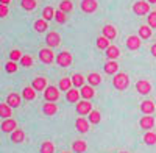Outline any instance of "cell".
<instances>
[{"mask_svg":"<svg viewBox=\"0 0 156 153\" xmlns=\"http://www.w3.org/2000/svg\"><path fill=\"white\" fill-rule=\"evenodd\" d=\"M89 123H92V125H97L100 120H101V116H100V112L98 111H95V109H92L89 112Z\"/></svg>","mask_w":156,"mask_h":153,"instance_id":"cell-33","label":"cell"},{"mask_svg":"<svg viewBox=\"0 0 156 153\" xmlns=\"http://www.w3.org/2000/svg\"><path fill=\"white\" fill-rule=\"evenodd\" d=\"M139 125H140V128H144V130L150 131L153 126H154V117H153V116H144V117L140 119Z\"/></svg>","mask_w":156,"mask_h":153,"instance_id":"cell-13","label":"cell"},{"mask_svg":"<svg viewBox=\"0 0 156 153\" xmlns=\"http://www.w3.org/2000/svg\"><path fill=\"white\" fill-rule=\"evenodd\" d=\"M8 12H9V8L8 5H3V3H0V17H6L8 16Z\"/></svg>","mask_w":156,"mask_h":153,"instance_id":"cell-44","label":"cell"},{"mask_svg":"<svg viewBox=\"0 0 156 153\" xmlns=\"http://www.w3.org/2000/svg\"><path fill=\"white\" fill-rule=\"evenodd\" d=\"M6 103H8L11 108H19V106H20V95L16 94V92H11V94L6 97Z\"/></svg>","mask_w":156,"mask_h":153,"instance_id":"cell-17","label":"cell"},{"mask_svg":"<svg viewBox=\"0 0 156 153\" xmlns=\"http://www.w3.org/2000/svg\"><path fill=\"white\" fill-rule=\"evenodd\" d=\"M66 98H67V101H70V103H78V101H80V92H78V89L76 87L69 89V91L66 92Z\"/></svg>","mask_w":156,"mask_h":153,"instance_id":"cell-18","label":"cell"},{"mask_svg":"<svg viewBox=\"0 0 156 153\" xmlns=\"http://www.w3.org/2000/svg\"><path fill=\"white\" fill-rule=\"evenodd\" d=\"M112 84L115 89H119V91H125V89L129 86V78L128 75L123 73V72H117L112 78Z\"/></svg>","mask_w":156,"mask_h":153,"instance_id":"cell-1","label":"cell"},{"mask_svg":"<svg viewBox=\"0 0 156 153\" xmlns=\"http://www.w3.org/2000/svg\"><path fill=\"white\" fill-rule=\"evenodd\" d=\"M59 91H69V89H72V80L70 78H61V81H59Z\"/></svg>","mask_w":156,"mask_h":153,"instance_id":"cell-36","label":"cell"},{"mask_svg":"<svg viewBox=\"0 0 156 153\" xmlns=\"http://www.w3.org/2000/svg\"><path fill=\"white\" fill-rule=\"evenodd\" d=\"M62 153H70V151H62Z\"/></svg>","mask_w":156,"mask_h":153,"instance_id":"cell-48","label":"cell"},{"mask_svg":"<svg viewBox=\"0 0 156 153\" xmlns=\"http://www.w3.org/2000/svg\"><path fill=\"white\" fill-rule=\"evenodd\" d=\"M55 151V145L51 141H44L41 145V153H53Z\"/></svg>","mask_w":156,"mask_h":153,"instance_id":"cell-34","label":"cell"},{"mask_svg":"<svg viewBox=\"0 0 156 153\" xmlns=\"http://www.w3.org/2000/svg\"><path fill=\"white\" fill-rule=\"evenodd\" d=\"M20 64H22L23 67H31V66H33V58H31L30 55H23V56L20 58Z\"/></svg>","mask_w":156,"mask_h":153,"instance_id":"cell-41","label":"cell"},{"mask_svg":"<svg viewBox=\"0 0 156 153\" xmlns=\"http://www.w3.org/2000/svg\"><path fill=\"white\" fill-rule=\"evenodd\" d=\"M20 6H22L25 11H33V9L37 6V3H36V0H22Z\"/></svg>","mask_w":156,"mask_h":153,"instance_id":"cell-32","label":"cell"},{"mask_svg":"<svg viewBox=\"0 0 156 153\" xmlns=\"http://www.w3.org/2000/svg\"><path fill=\"white\" fill-rule=\"evenodd\" d=\"M150 50H151V53H153V56H154V58H156V44H153V45H151V48H150Z\"/></svg>","mask_w":156,"mask_h":153,"instance_id":"cell-45","label":"cell"},{"mask_svg":"<svg viewBox=\"0 0 156 153\" xmlns=\"http://www.w3.org/2000/svg\"><path fill=\"white\" fill-rule=\"evenodd\" d=\"M11 2V0H0V3H3V5H8Z\"/></svg>","mask_w":156,"mask_h":153,"instance_id":"cell-46","label":"cell"},{"mask_svg":"<svg viewBox=\"0 0 156 153\" xmlns=\"http://www.w3.org/2000/svg\"><path fill=\"white\" fill-rule=\"evenodd\" d=\"M117 70H119V64H117L115 59H109L106 64H105V72L108 75H115Z\"/></svg>","mask_w":156,"mask_h":153,"instance_id":"cell-19","label":"cell"},{"mask_svg":"<svg viewBox=\"0 0 156 153\" xmlns=\"http://www.w3.org/2000/svg\"><path fill=\"white\" fill-rule=\"evenodd\" d=\"M42 111L45 116H55V114L58 112V106L55 101H47V103H44L42 106Z\"/></svg>","mask_w":156,"mask_h":153,"instance_id":"cell-14","label":"cell"},{"mask_svg":"<svg viewBox=\"0 0 156 153\" xmlns=\"http://www.w3.org/2000/svg\"><path fill=\"white\" fill-rule=\"evenodd\" d=\"M31 87L34 89V91H45L47 80L44 78V76H36V78L33 80V83H31Z\"/></svg>","mask_w":156,"mask_h":153,"instance_id":"cell-12","label":"cell"},{"mask_svg":"<svg viewBox=\"0 0 156 153\" xmlns=\"http://www.w3.org/2000/svg\"><path fill=\"white\" fill-rule=\"evenodd\" d=\"M0 117H3V119L11 117V106L8 103H0Z\"/></svg>","mask_w":156,"mask_h":153,"instance_id":"cell-28","label":"cell"},{"mask_svg":"<svg viewBox=\"0 0 156 153\" xmlns=\"http://www.w3.org/2000/svg\"><path fill=\"white\" fill-rule=\"evenodd\" d=\"M142 41H140V37L139 36H128V39H126V47L129 50H137L140 47Z\"/></svg>","mask_w":156,"mask_h":153,"instance_id":"cell-15","label":"cell"},{"mask_svg":"<svg viewBox=\"0 0 156 153\" xmlns=\"http://www.w3.org/2000/svg\"><path fill=\"white\" fill-rule=\"evenodd\" d=\"M42 19L44 20H51V19H55V9H53V6H45L44 9H42Z\"/></svg>","mask_w":156,"mask_h":153,"instance_id":"cell-27","label":"cell"},{"mask_svg":"<svg viewBox=\"0 0 156 153\" xmlns=\"http://www.w3.org/2000/svg\"><path fill=\"white\" fill-rule=\"evenodd\" d=\"M156 109V105H154V101L151 100H145V101H142L140 103V111L145 114V116H150V114H153Z\"/></svg>","mask_w":156,"mask_h":153,"instance_id":"cell-11","label":"cell"},{"mask_svg":"<svg viewBox=\"0 0 156 153\" xmlns=\"http://www.w3.org/2000/svg\"><path fill=\"white\" fill-rule=\"evenodd\" d=\"M55 20H56L58 23H64V22L67 20L66 12H62L61 9H56V11H55Z\"/></svg>","mask_w":156,"mask_h":153,"instance_id":"cell-40","label":"cell"},{"mask_svg":"<svg viewBox=\"0 0 156 153\" xmlns=\"http://www.w3.org/2000/svg\"><path fill=\"white\" fill-rule=\"evenodd\" d=\"M109 45H111L109 44V39H108V37H105V36H100L98 39H97V47L100 50H106Z\"/></svg>","mask_w":156,"mask_h":153,"instance_id":"cell-38","label":"cell"},{"mask_svg":"<svg viewBox=\"0 0 156 153\" xmlns=\"http://www.w3.org/2000/svg\"><path fill=\"white\" fill-rule=\"evenodd\" d=\"M75 126H76V130L80 133H87V130H89V120H86L84 117H80V119H76Z\"/></svg>","mask_w":156,"mask_h":153,"instance_id":"cell-20","label":"cell"},{"mask_svg":"<svg viewBox=\"0 0 156 153\" xmlns=\"http://www.w3.org/2000/svg\"><path fill=\"white\" fill-rule=\"evenodd\" d=\"M59 9L67 14V12H70V11L73 9V3L70 2V0H62V2L59 3Z\"/></svg>","mask_w":156,"mask_h":153,"instance_id":"cell-35","label":"cell"},{"mask_svg":"<svg viewBox=\"0 0 156 153\" xmlns=\"http://www.w3.org/2000/svg\"><path fill=\"white\" fill-rule=\"evenodd\" d=\"M23 55H22V52L20 50H11V53H9V61H20V58H22Z\"/></svg>","mask_w":156,"mask_h":153,"instance_id":"cell-43","label":"cell"},{"mask_svg":"<svg viewBox=\"0 0 156 153\" xmlns=\"http://www.w3.org/2000/svg\"><path fill=\"white\" fill-rule=\"evenodd\" d=\"M119 55H120L119 47H115V45H109V47L106 48V56H108L109 59H117V58H119Z\"/></svg>","mask_w":156,"mask_h":153,"instance_id":"cell-24","label":"cell"},{"mask_svg":"<svg viewBox=\"0 0 156 153\" xmlns=\"http://www.w3.org/2000/svg\"><path fill=\"white\" fill-rule=\"evenodd\" d=\"M144 142H145L147 145H154V144H156V134H154L153 131H147V133L144 134Z\"/></svg>","mask_w":156,"mask_h":153,"instance_id":"cell-37","label":"cell"},{"mask_svg":"<svg viewBox=\"0 0 156 153\" xmlns=\"http://www.w3.org/2000/svg\"><path fill=\"white\" fill-rule=\"evenodd\" d=\"M154 105H156V100H154Z\"/></svg>","mask_w":156,"mask_h":153,"instance_id":"cell-50","label":"cell"},{"mask_svg":"<svg viewBox=\"0 0 156 153\" xmlns=\"http://www.w3.org/2000/svg\"><path fill=\"white\" fill-rule=\"evenodd\" d=\"M133 12L137 16H145L150 12V3L147 2V0H139V2H136L133 5Z\"/></svg>","mask_w":156,"mask_h":153,"instance_id":"cell-2","label":"cell"},{"mask_svg":"<svg viewBox=\"0 0 156 153\" xmlns=\"http://www.w3.org/2000/svg\"><path fill=\"white\" fill-rule=\"evenodd\" d=\"M136 91H137L139 94H142V95H147V94L151 91L150 81H147V80H139V81L136 83Z\"/></svg>","mask_w":156,"mask_h":153,"instance_id":"cell-10","label":"cell"},{"mask_svg":"<svg viewBox=\"0 0 156 153\" xmlns=\"http://www.w3.org/2000/svg\"><path fill=\"white\" fill-rule=\"evenodd\" d=\"M147 22H148V27H150V28H156V11L148 12Z\"/></svg>","mask_w":156,"mask_h":153,"instance_id":"cell-42","label":"cell"},{"mask_svg":"<svg viewBox=\"0 0 156 153\" xmlns=\"http://www.w3.org/2000/svg\"><path fill=\"white\" fill-rule=\"evenodd\" d=\"M80 95H81L84 100H90V98L95 95V91H94V87L90 86V84H87V86L84 84V86L80 89Z\"/></svg>","mask_w":156,"mask_h":153,"instance_id":"cell-16","label":"cell"},{"mask_svg":"<svg viewBox=\"0 0 156 153\" xmlns=\"http://www.w3.org/2000/svg\"><path fill=\"white\" fill-rule=\"evenodd\" d=\"M44 98L47 101H56L59 98V87L56 86H47L44 91Z\"/></svg>","mask_w":156,"mask_h":153,"instance_id":"cell-3","label":"cell"},{"mask_svg":"<svg viewBox=\"0 0 156 153\" xmlns=\"http://www.w3.org/2000/svg\"><path fill=\"white\" fill-rule=\"evenodd\" d=\"M150 36H151V28L148 25H140V28H139V37L140 39H148Z\"/></svg>","mask_w":156,"mask_h":153,"instance_id":"cell-30","label":"cell"},{"mask_svg":"<svg viewBox=\"0 0 156 153\" xmlns=\"http://www.w3.org/2000/svg\"><path fill=\"white\" fill-rule=\"evenodd\" d=\"M120 153H126V151H120Z\"/></svg>","mask_w":156,"mask_h":153,"instance_id":"cell-49","label":"cell"},{"mask_svg":"<svg viewBox=\"0 0 156 153\" xmlns=\"http://www.w3.org/2000/svg\"><path fill=\"white\" fill-rule=\"evenodd\" d=\"M86 148H87V144H86L84 141H75V142L72 144V150H73L75 153H84Z\"/></svg>","mask_w":156,"mask_h":153,"instance_id":"cell-25","label":"cell"},{"mask_svg":"<svg viewBox=\"0 0 156 153\" xmlns=\"http://www.w3.org/2000/svg\"><path fill=\"white\" fill-rule=\"evenodd\" d=\"M36 2H37V0H36Z\"/></svg>","mask_w":156,"mask_h":153,"instance_id":"cell-51","label":"cell"},{"mask_svg":"<svg viewBox=\"0 0 156 153\" xmlns=\"http://www.w3.org/2000/svg\"><path fill=\"white\" fill-rule=\"evenodd\" d=\"M148 3H156V0H147Z\"/></svg>","mask_w":156,"mask_h":153,"instance_id":"cell-47","label":"cell"},{"mask_svg":"<svg viewBox=\"0 0 156 153\" xmlns=\"http://www.w3.org/2000/svg\"><path fill=\"white\" fill-rule=\"evenodd\" d=\"M72 84L78 89V87H83L84 86V76L81 75V73H75L73 76H72Z\"/></svg>","mask_w":156,"mask_h":153,"instance_id":"cell-31","label":"cell"},{"mask_svg":"<svg viewBox=\"0 0 156 153\" xmlns=\"http://www.w3.org/2000/svg\"><path fill=\"white\" fill-rule=\"evenodd\" d=\"M92 111V105L89 103V100H80L76 103V112L80 114V116H86Z\"/></svg>","mask_w":156,"mask_h":153,"instance_id":"cell-7","label":"cell"},{"mask_svg":"<svg viewBox=\"0 0 156 153\" xmlns=\"http://www.w3.org/2000/svg\"><path fill=\"white\" fill-rule=\"evenodd\" d=\"M39 59H41L44 64H51L56 56L53 55V50L51 48H41V52H39Z\"/></svg>","mask_w":156,"mask_h":153,"instance_id":"cell-5","label":"cell"},{"mask_svg":"<svg viewBox=\"0 0 156 153\" xmlns=\"http://www.w3.org/2000/svg\"><path fill=\"white\" fill-rule=\"evenodd\" d=\"M0 128H2V131L3 133H12L16 128H17V123H16V120L14 119H5L3 122H2V125H0Z\"/></svg>","mask_w":156,"mask_h":153,"instance_id":"cell-9","label":"cell"},{"mask_svg":"<svg viewBox=\"0 0 156 153\" xmlns=\"http://www.w3.org/2000/svg\"><path fill=\"white\" fill-rule=\"evenodd\" d=\"M17 62L16 61H8L6 64H5V70L8 72V73H14V72H17Z\"/></svg>","mask_w":156,"mask_h":153,"instance_id":"cell-39","label":"cell"},{"mask_svg":"<svg viewBox=\"0 0 156 153\" xmlns=\"http://www.w3.org/2000/svg\"><path fill=\"white\" fill-rule=\"evenodd\" d=\"M45 42H47L48 48H55V47H58V45L61 44V36H59V33H56V31H50V33H47V36H45Z\"/></svg>","mask_w":156,"mask_h":153,"instance_id":"cell-6","label":"cell"},{"mask_svg":"<svg viewBox=\"0 0 156 153\" xmlns=\"http://www.w3.org/2000/svg\"><path fill=\"white\" fill-rule=\"evenodd\" d=\"M22 97L25 100H34L36 98V91H34L31 86H28V87H25L23 91H22Z\"/></svg>","mask_w":156,"mask_h":153,"instance_id":"cell-29","label":"cell"},{"mask_svg":"<svg viewBox=\"0 0 156 153\" xmlns=\"http://www.w3.org/2000/svg\"><path fill=\"white\" fill-rule=\"evenodd\" d=\"M87 81H89V84L90 86H98L100 83H101V76H100V73H97V72H92V73H89V76H87Z\"/></svg>","mask_w":156,"mask_h":153,"instance_id":"cell-26","label":"cell"},{"mask_svg":"<svg viewBox=\"0 0 156 153\" xmlns=\"http://www.w3.org/2000/svg\"><path fill=\"white\" fill-rule=\"evenodd\" d=\"M11 141L14 142V144H20V142H23V141H25V133H23L22 130L16 128L14 131L11 133Z\"/></svg>","mask_w":156,"mask_h":153,"instance_id":"cell-21","label":"cell"},{"mask_svg":"<svg viewBox=\"0 0 156 153\" xmlns=\"http://www.w3.org/2000/svg\"><path fill=\"white\" fill-rule=\"evenodd\" d=\"M103 36L108 37L109 41L114 39V37L117 36V30H115V27H112V25H105V27H103Z\"/></svg>","mask_w":156,"mask_h":153,"instance_id":"cell-22","label":"cell"},{"mask_svg":"<svg viewBox=\"0 0 156 153\" xmlns=\"http://www.w3.org/2000/svg\"><path fill=\"white\" fill-rule=\"evenodd\" d=\"M34 30L37 31V33H44V31H47V28H48V23H47V20H44V19H37L36 22H34Z\"/></svg>","mask_w":156,"mask_h":153,"instance_id":"cell-23","label":"cell"},{"mask_svg":"<svg viewBox=\"0 0 156 153\" xmlns=\"http://www.w3.org/2000/svg\"><path fill=\"white\" fill-rule=\"evenodd\" d=\"M97 6H98L97 0H83V2H81V9H83V12H87V14L95 12Z\"/></svg>","mask_w":156,"mask_h":153,"instance_id":"cell-8","label":"cell"},{"mask_svg":"<svg viewBox=\"0 0 156 153\" xmlns=\"http://www.w3.org/2000/svg\"><path fill=\"white\" fill-rule=\"evenodd\" d=\"M55 61H56V64L61 66V67H69V66L72 64V55L64 50V52L58 53V56H56Z\"/></svg>","mask_w":156,"mask_h":153,"instance_id":"cell-4","label":"cell"}]
</instances>
